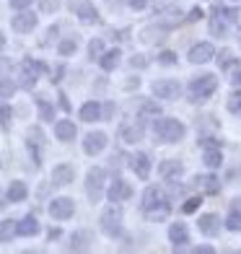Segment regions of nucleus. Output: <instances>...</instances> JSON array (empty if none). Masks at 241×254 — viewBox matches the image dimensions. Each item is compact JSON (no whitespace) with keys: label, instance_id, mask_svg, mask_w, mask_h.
<instances>
[{"label":"nucleus","instance_id":"obj_1","mask_svg":"<svg viewBox=\"0 0 241 254\" xmlns=\"http://www.w3.org/2000/svg\"><path fill=\"white\" fill-rule=\"evenodd\" d=\"M140 210L148 221H166V215L171 213V197L164 187L158 184H148L140 194Z\"/></svg>","mask_w":241,"mask_h":254},{"label":"nucleus","instance_id":"obj_2","mask_svg":"<svg viewBox=\"0 0 241 254\" xmlns=\"http://www.w3.org/2000/svg\"><path fill=\"white\" fill-rule=\"evenodd\" d=\"M153 135H156V140L158 143H166V145H174L179 140H184V135H187V125L177 120V117H156L153 122Z\"/></svg>","mask_w":241,"mask_h":254},{"label":"nucleus","instance_id":"obj_3","mask_svg":"<svg viewBox=\"0 0 241 254\" xmlns=\"http://www.w3.org/2000/svg\"><path fill=\"white\" fill-rule=\"evenodd\" d=\"M218 91V78L213 73H200L189 80L187 86V94L192 104H205L208 99H213V94Z\"/></svg>","mask_w":241,"mask_h":254},{"label":"nucleus","instance_id":"obj_4","mask_svg":"<svg viewBox=\"0 0 241 254\" xmlns=\"http://www.w3.org/2000/svg\"><path fill=\"white\" fill-rule=\"evenodd\" d=\"M44 73H50V67L44 65L42 60H34V57H24V63L18 67V80L16 86L24 88V91H34V86L39 83V78Z\"/></svg>","mask_w":241,"mask_h":254},{"label":"nucleus","instance_id":"obj_5","mask_svg":"<svg viewBox=\"0 0 241 254\" xmlns=\"http://www.w3.org/2000/svg\"><path fill=\"white\" fill-rule=\"evenodd\" d=\"M99 228L101 234L109 236V239H120L122 236V207L109 202V207H104L99 215Z\"/></svg>","mask_w":241,"mask_h":254},{"label":"nucleus","instance_id":"obj_6","mask_svg":"<svg viewBox=\"0 0 241 254\" xmlns=\"http://www.w3.org/2000/svg\"><path fill=\"white\" fill-rule=\"evenodd\" d=\"M83 187H86V197H88V202H99L101 197H104V190H107V169L91 166V169L86 171Z\"/></svg>","mask_w":241,"mask_h":254},{"label":"nucleus","instance_id":"obj_7","mask_svg":"<svg viewBox=\"0 0 241 254\" xmlns=\"http://www.w3.org/2000/svg\"><path fill=\"white\" fill-rule=\"evenodd\" d=\"M151 94L156 99H164V101H177L181 96V86H179V80H174V78H161V80H153Z\"/></svg>","mask_w":241,"mask_h":254},{"label":"nucleus","instance_id":"obj_8","mask_svg":"<svg viewBox=\"0 0 241 254\" xmlns=\"http://www.w3.org/2000/svg\"><path fill=\"white\" fill-rule=\"evenodd\" d=\"M47 213H50L52 221H60V223L70 221V218L75 215V200H70V197H55L47 205Z\"/></svg>","mask_w":241,"mask_h":254},{"label":"nucleus","instance_id":"obj_9","mask_svg":"<svg viewBox=\"0 0 241 254\" xmlns=\"http://www.w3.org/2000/svg\"><path fill=\"white\" fill-rule=\"evenodd\" d=\"M67 8H70L73 13L78 16L80 24H88V26L99 24V10H96V5L91 3V0H70Z\"/></svg>","mask_w":241,"mask_h":254},{"label":"nucleus","instance_id":"obj_10","mask_svg":"<svg viewBox=\"0 0 241 254\" xmlns=\"http://www.w3.org/2000/svg\"><path fill=\"white\" fill-rule=\"evenodd\" d=\"M104 197H107V202H114V205L127 202V200L132 197V187H130V182H124L122 177L112 179V184L104 190Z\"/></svg>","mask_w":241,"mask_h":254},{"label":"nucleus","instance_id":"obj_11","mask_svg":"<svg viewBox=\"0 0 241 254\" xmlns=\"http://www.w3.org/2000/svg\"><path fill=\"white\" fill-rule=\"evenodd\" d=\"M127 166H130V171L140 179V182H145L148 177H151V169H153V161H151V156H148L145 151H137V153H132L130 158H127Z\"/></svg>","mask_w":241,"mask_h":254},{"label":"nucleus","instance_id":"obj_12","mask_svg":"<svg viewBox=\"0 0 241 254\" xmlns=\"http://www.w3.org/2000/svg\"><path fill=\"white\" fill-rule=\"evenodd\" d=\"M158 177L169 182V184H177L181 177H184V164H181L179 158H166L158 164Z\"/></svg>","mask_w":241,"mask_h":254},{"label":"nucleus","instance_id":"obj_13","mask_svg":"<svg viewBox=\"0 0 241 254\" xmlns=\"http://www.w3.org/2000/svg\"><path fill=\"white\" fill-rule=\"evenodd\" d=\"M37 24H39V16L34 13V10H16V16L10 18V26H13V31L16 34H29V31H34L37 29Z\"/></svg>","mask_w":241,"mask_h":254},{"label":"nucleus","instance_id":"obj_14","mask_svg":"<svg viewBox=\"0 0 241 254\" xmlns=\"http://www.w3.org/2000/svg\"><path fill=\"white\" fill-rule=\"evenodd\" d=\"M107 145H109V135L101 132V130H94V132H88V135L83 137V153H86V156L104 153Z\"/></svg>","mask_w":241,"mask_h":254},{"label":"nucleus","instance_id":"obj_15","mask_svg":"<svg viewBox=\"0 0 241 254\" xmlns=\"http://www.w3.org/2000/svg\"><path fill=\"white\" fill-rule=\"evenodd\" d=\"M42 145H44V132L42 127H29L26 130V148L34 158V166L42 164Z\"/></svg>","mask_w":241,"mask_h":254},{"label":"nucleus","instance_id":"obj_16","mask_svg":"<svg viewBox=\"0 0 241 254\" xmlns=\"http://www.w3.org/2000/svg\"><path fill=\"white\" fill-rule=\"evenodd\" d=\"M215 57V47L210 42H197V44H192L189 52H187V60L192 65H205V63H210Z\"/></svg>","mask_w":241,"mask_h":254},{"label":"nucleus","instance_id":"obj_17","mask_svg":"<svg viewBox=\"0 0 241 254\" xmlns=\"http://www.w3.org/2000/svg\"><path fill=\"white\" fill-rule=\"evenodd\" d=\"M221 228H223V221H221V215H215V213H202L197 218V231L202 236H208V239L218 236Z\"/></svg>","mask_w":241,"mask_h":254},{"label":"nucleus","instance_id":"obj_18","mask_svg":"<svg viewBox=\"0 0 241 254\" xmlns=\"http://www.w3.org/2000/svg\"><path fill=\"white\" fill-rule=\"evenodd\" d=\"M166 236H169V241H171V247H174V252H179V249H184L187 244H189V228H187V223H169V231H166Z\"/></svg>","mask_w":241,"mask_h":254},{"label":"nucleus","instance_id":"obj_19","mask_svg":"<svg viewBox=\"0 0 241 254\" xmlns=\"http://www.w3.org/2000/svg\"><path fill=\"white\" fill-rule=\"evenodd\" d=\"M42 234V226L37 221V215H24L21 221H16V236L21 239H34Z\"/></svg>","mask_w":241,"mask_h":254},{"label":"nucleus","instance_id":"obj_20","mask_svg":"<svg viewBox=\"0 0 241 254\" xmlns=\"http://www.w3.org/2000/svg\"><path fill=\"white\" fill-rule=\"evenodd\" d=\"M145 120H137L135 125H122L120 127V137H122V143H127V145H135V143H140L143 140V135H145Z\"/></svg>","mask_w":241,"mask_h":254},{"label":"nucleus","instance_id":"obj_21","mask_svg":"<svg viewBox=\"0 0 241 254\" xmlns=\"http://www.w3.org/2000/svg\"><path fill=\"white\" fill-rule=\"evenodd\" d=\"M75 182V166L73 164H57L52 169V184L55 187H67Z\"/></svg>","mask_w":241,"mask_h":254},{"label":"nucleus","instance_id":"obj_22","mask_svg":"<svg viewBox=\"0 0 241 254\" xmlns=\"http://www.w3.org/2000/svg\"><path fill=\"white\" fill-rule=\"evenodd\" d=\"M192 184L200 190V194H218L221 192V179L215 174H197L192 179Z\"/></svg>","mask_w":241,"mask_h":254},{"label":"nucleus","instance_id":"obj_23","mask_svg":"<svg viewBox=\"0 0 241 254\" xmlns=\"http://www.w3.org/2000/svg\"><path fill=\"white\" fill-rule=\"evenodd\" d=\"M78 117H80V122H86V125L104 120V114H101V101H94V99L83 101V104H80V109H78Z\"/></svg>","mask_w":241,"mask_h":254},{"label":"nucleus","instance_id":"obj_24","mask_svg":"<svg viewBox=\"0 0 241 254\" xmlns=\"http://www.w3.org/2000/svg\"><path fill=\"white\" fill-rule=\"evenodd\" d=\"M99 67H101V70H104V73H112V70H117V67H120V63H122V50L120 47H112V50H104V52H101L99 55Z\"/></svg>","mask_w":241,"mask_h":254},{"label":"nucleus","instance_id":"obj_25","mask_svg":"<svg viewBox=\"0 0 241 254\" xmlns=\"http://www.w3.org/2000/svg\"><path fill=\"white\" fill-rule=\"evenodd\" d=\"M55 137L60 143H73L78 137V127L73 120H57L55 122Z\"/></svg>","mask_w":241,"mask_h":254},{"label":"nucleus","instance_id":"obj_26","mask_svg":"<svg viewBox=\"0 0 241 254\" xmlns=\"http://www.w3.org/2000/svg\"><path fill=\"white\" fill-rule=\"evenodd\" d=\"M26 197H29V187H26V182H21V179H13L5 187V200H8V205L13 202V205H18V202H26Z\"/></svg>","mask_w":241,"mask_h":254},{"label":"nucleus","instance_id":"obj_27","mask_svg":"<svg viewBox=\"0 0 241 254\" xmlns=\"http://www.w3.org/2000/svg\"><path fill=\"white\" fill-rule=\"evenodd\" d=\"M91 244H94V234L86 231V228H78V231L70 234V244H67V249L70 252H86V249H91Z\"/></svg>","mask_w":241,"mask_h":254},{"label":"nucleus","instance_id":"obj_28","mask_svg":"<svg viewBox=\"0 0 241 254\" xmlns=\"http://www.w3.org/2000/svg\"><path fill=\"white\" fill-rule=\"evenodd\" d=\"M208 26H210V37H226L228 34V21L223 18V13L218 10V3L213 5V10H210V18H208Z\"/></svg>","mask_w":241,"mask_h":254},{"label":"nucleus","instance_id":"obj_29","mask_svg":"<svg viewBox=\"0 0 241 254\" xmlns=\"http://www.w3.org/2000/svg\"><path fill=\"white\" fill-rule=\"evenodd\" d=\"M215 63H218V67H221V70H234L236 65H241L239 57L228 50V47H223L221 52H215Z\"/></svg>","mask_w":241,"mask_h":254},{"label":"nucleus","instance_id":"obj_30","mask_svg":"<svg viewBox=\"0 0 241 254\" xmlns=\"http://www.w3.org/2000/svg\"><path fill=\"white\" fill-rule=\"evenodd\" d=\"M202 164L208 169H221L223 166V151H221V148H205Z\"/></svg>","mask_w":241,"mask_h":254},{"label":"nucleus","instance_id":"obj_31","mask_svg":"<svg viewBox=\"0 0 241 254\" xmlns=\"http://www.w3.org/2000/svg\"><path fill=\"white\" fill-rule=\"evenodd\" d=\"M34 101H37L39 120H42V122H55V104H52V101H47L44 96H37Z\"/></svg>","mask_w":241,"mask_h":254},{"label":"nucleus","instance_id":"obj_32","mask_svg":"<svg viewBox=\"0 0 241 254\" xmlns=\"http://www.w3.org/2000/svg\"><path fill=\"white\" fill-rule=\"evenodd\" d=\"M78 52V37H62L57 42V55L60 57H73Z\"/></svg>","mask_w":241,"mask_h":254},{"label":"nucleus","instance_id":"obj_33","mask_svg":"<svg viewBox=\"0 0 241 254\" xmlns=\"http://www.w3.org/2000/svg\"><path fill=\"white\" fill-rule=\"evenodd\" d=\"M158 114H161V107H158V101H153V99H145V101H140V107H137V117L140 120L158 117Z\"/></svg>","mask_w":241,"mask_h":254},{"label":"nucleus","instance_id":"obj_34","mask_svg":"<svg viewBox=\"0 0 241 254\" xmlns=\"http://www.w3.org/2000/svg\"><path fill=\"white\" fill-rule=\"evenodd\" d=\"M16 91H18V86H16V80H13V78L0 75V99H3V101L13 99V96H16Z\"/></svg>","mask_w":241,"mask_h":254},{"label":"nucleus","instance_id":"obj_35","mask_svg":"<svg viewBox=\"0 0 241 254\" xmlns=\"http://www.w3.org/2000/svg\"><path fill=\"white\" fill-rule=\"evenodd\" d=\"M16 239V221L13 218H5L3 223H0V241L3 244H8V241Z\"/></svg>","mask_w":241,"mask_h":254},{"label":"nucleus","instance_id":"obj_36","mask_svg":"<svg viewBox=\"0 0 241 254\" xmlns=\"http://www.w3.org/2000/svg\"><path fill=\"white\" fill-rule=\"evenodd\" d=\"M223 228L231 231V234H239V231H241V213L231 207V213H228L226 221H223Z\"/></svg>","mask_w":241,"mask_h":254},{"label":"nucleus","instance_id":"obj_37","mask_svg":"<svg viewBox=\"0 0 241 254\" xmlns=\"http://www.w3.org/2000/svg\"><path fill=\"white\" fill-rule=\"evenodd\" d=\"M156 60H158V65H164V67H174V65L179 63V55L171 52V50H161Z\"/></svg>","mask_w":241,"mask_h":254},{"label":"nucleus","instance_id":"obj_38","mask_svg":"<svg viewBox=\"0 0 241 254\" xmlns=\"http://www.w3.org/2000/svg\"><path fill=\"white\" fill-rule=\"evenodd\" d=\"M104 50H107V47H104V39H99V37H96V39H91V42H88V60H91V63H96V60H99V55L104 52Z\"/></svg>","mask_w":241,"mask_h":254},{"label":"nucleus","instance_id":"obj_39","mask_svg":"<svg viewBox=\"0 0 241 254\" xmlns=\"http://www.w3.org/2000/svg\"><path fill=\"white\" fill-rule=\"evenodd\" d=\"M10 120H13V109H10V104H8V101H0V127H3V130H8Z\"/></svg>","mask_w":241,"mask_h":254},{"label":"nucleus","instance_id":"obj_40","mask_svg":"<svg viewBox=\"0 0 241 254\" xmlns=\"http://www.w3.org/2000/svg\"><path fill=\"white\" fill-rule=\"evenodd\" d=\"M200 205H202V194H200V197H187L184 202H181L179 210L184 213V215H192V213H197V210H200Z\"/></svg>","mask_w":241,"mask_h":254},{"label":"nucleus","instance_id":"obj_41","mask_svg":"<svg viewBox=\"0 0 241 254\" xmlns=\"http://www.w3.org/2000/svg\"><path fill=\"white\" fill-rule=\"evenodd\" d=\"M60 0H39V10L42 13H47V16H52V13H57L60 10Z\"/></svg>","mask_w":241,"mask_h":254},{"label":"nucleus","instance_id":"obj_42","mask_svg":"<svg viewBox=\"0 0 241 254\" xmlns=\"http://www.w3.org/2000/svg\"><path fill=\"white\" fill-rule=\"evenodd\" d=\"M226 107H228V112H231V114H241V94H239V91L228 96V104H226Z\"/></svg>","mask_w":241,"mask_h":254},{"label":"nucleus","instance_id":"obj_43","mask_svg":"<svg viewBox=\"0 0 241 254\" xmlns=\"http://www.w3.org/2000/svg\"><path fill=\"white\" fill-rule=\"evenodd\" d=\"M218 10L223 13V18L228 21V24H236V21H239V10H234V8H226V5H218Z\"/></svg>","mask_w":241,"mask_h":254},{"label":"nucleus","instance_id":"obj_44","mask_svg":"<svg viewBox=\"0 0 241 254\" xmlns=\"http://www.w3.org/2000/svg\"><path fill=\"white\" fill-rule=\"evenodd\" d=\"M202 16H205V10H202L200 5H194V8L189 10V13L184 16V21H187V24H197V21H200Z\"/></svg>","mask_w":241,"mask_h":254},{"label":"nucleus","instance_id":"obj_45","mask_svg":"<svg viewBox=\"0 0 241 254\" xmlns=\"http://www.w3.org/2000/svg\"><path fill=\"white\" fill-rule=\"evenodd\" d=\"M130 67H135V70H143V67H148V57H145V55H132V57H130Z\"/></svg>","mask_w":241,"mask_h":254},{"label":"nucleus","instance_id":"obj_46","mask_svg":"<svg viewBox=\"0 0 241 254\" xmlns=\"http://www.w3.org/2000/svg\"><path fill=\"white\" fill-rule=\"evenodd\" d=\"M57 34H60V26H57V24H52L47 31H44V39H42V44H52V42L57 39Z\"/></svg>","mask_w":241,"mask_h":254},{"label":"nucleus","instance_id":"obj_47","mask_svg":"<svg viewBox=\"0 0 241 254\" xmlns=\"http://www.w3.org/2000/svg\"><path fill=\"white\" fill-rule=\"evenodd\" d=\"M8 5L13 10H26V8L34 5V0H8Z\"/></svg>","mask_w":241,"mask_h":254},{"label":"nucleus","instance_id":"obj_48","mask_svg":"<svg viewBox=\"0 0 241 254\" xmlns=\"http://www.w3.org/2000/svg\"><path fill=\"white\" fill-rule=\"evenodd\" d=\"M202 148H221V143H218L215 140V137H200V140H197Z\"/></svg>","mask_w":241,"mask_h":254},{"label":"nucleus","instance_id":"obj_49","mask_svg":"<svg viewBox=\"0 0 241 254\" xmlns=\"http://www.w3.org/2000/svg\"><path fill=\"white\" fill-rule=\"evenodd\" d=\"M62 75H65V65H57L55 70H52V83H60Z\"/></svg>","mask_w":241,"mask_h":254},{"label":"nucleus","instance_id":"obj_50","mask_svg":"<svg viewBox=\"0 0 241 254\" xmlns=\"http://www.w3.org/2000/svg\"><path fill=\"white\" fill-rule=\"evenodd\" d=\"M127 5L132 10H145L148 8V0H127Z\"/></svg>","mask_w":241,"mask_h":254},{"label":"nucleus","instance_id":"obj_51","mask_svg":"<svg viewBox=\"0 0 241 254\" xmlns=\"http://www.w3.org/2000/svg\"><path fill=\"white\" fill-rule=\"evenodd\" d=\"M231 83L234 86H241V65L234 67V73H231Z\"/></svg>","mask_w":241,"mask_h":254},{"label":"nucleus","instance_id":"obj_52","mask_svg":"<svg viewBox=\"0 0 241 254\" xmlns=\"http://www.w3.org/2000/svg\"><path fill=\"white\" fill-rule=\"evenodd\" d=\"M192 252H194V254H213L215 249H213V247H208V244H202V247H194Z\"/></svg>","mask_w":241,"mask_h":254},{"label":"nucleus","instance_id":"obj_53","mask_svg":"<svg viewBox=\"0 0 241 254\" xmlns=\"http://www.w3.org/2000/svg\"><path fill=\"white\" fill-rule=\"evenodd\" d=\"M57 99H60V109H62V112H70V101H67V96H65V94H60Z\"/></svg>","mask_w":241,"mask_h":254},{"label":"nucleus","instance_id":"obj_54","mask_svg":"<svg viewBox=\"0 0 241 254\" xmlns=\"http://www.w3.org/2000/svg\"><path fill=\"white\" fill-rule=\"evenodd\" d=\"M60 234H62L60 228H50V231H47V239H50V241H55V239H60Z\"/></svg>","mask_w":241,"mask_h":254},{"label":"nucleus","instance_id":"obj_55","mask_svg":"<svg viewBox=\"0 0 241 254\" xmlns=\"http://www.w3.org/2000/svg\"><path fill=\"white\" fill-rule=\"evenodd\" d=\"M8 205V200H5V192L3 190H0V213H3V207Z\"/></svg>","mask_w":241,"mask_h":254},{"label":"nucleus","instance_id":"obj_56","mask_svg":"<svg viewBox=\"0 0 241 254\" xmlns=\"http://www.w3.org/2000/svg\"><path fill=\"white\" fill-rule=\"evenodd\" d=\"M135 86H140V78H132V80H127V88H135Z\"/></svg>","mask_w":241,"mask_h":254},{"label":"nucleus","instance_id":"obj_57","mask_svg":"<svg viewBox=\"0 0 241 254\" xmlns=\"http://www.w3.org/2000/svg\"><path fill=\"white\" fill-rule=\"evenodd\" d=\"M231 207H234V210H239V213H241V197H236V200L231 202Z\"/></svg>","mask_w":241,"mask_h":254},{"label":"nucleus","instance_id":"obj_58","mask_svg":"<svg viewBox=\"0 0 241 254\" xmlns=\"http://www.w3.org/2000/svg\"><path fill=\"white\" fill-rule=\"evenodd\" d=\"M3 47H5V34L0 31V50H3Z\"/></svg>","mask_w":241,"mask_h":254},{"label":"nucleus","instance_id":"obj_59","mask_svg":"<svg viewBox=\"0 0 241 254\" xmlns=\"http://www.w3.org/2000/svg\"><path fill=\"white\" fill-rule=\"evenodd\" d=\"M239 44H241V31H239Z\"/></svg>","mask_w":241,"mask_h":254},{"label":"nucleus","instance_id":"obj_60","mask_svg":"<svg viewBox=\"0 0 241 254\" xmlns=\"http://www.w3.org/2000/svg\"><path fill=\"white\" fill-rule=\"evenodd\" d=\"M0 169H3V161H0Z\"/></svg>","mask_w":241,"mask_h":254},{"label":"nucleus","instance_id":"obj_61","mask_svg":"<svg viewBox=\"0 0 241 254\" xmlns=\"http://www.w3.org/2000/svg\"><path fill=\"white\" fill-rule=\"evenodd\" d=\"M231 3H239V0H231Z\"/></svg>","mask_w":241,"mask_h":254}]
</instances>
